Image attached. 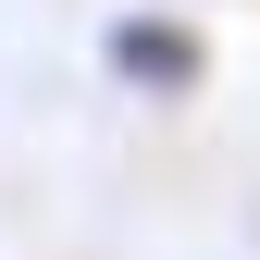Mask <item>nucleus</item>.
<instances>
[{
    "label": "nucleus",
    "instance_id": "obj_1",
    "mask_svg": "<svg viewBox=\"0 0 260 260\" xmlns=\"http://www.w3.org/2000/svg\"><path fill=\"white\" fill-rule=\"evenodd\" d=\"M124 75H149V87H186V75H199V38H174L161 13H137V25H124Z\"/></svg>",
    "mask_w": 260,
    "mask_h": 260
}]
</instances>
